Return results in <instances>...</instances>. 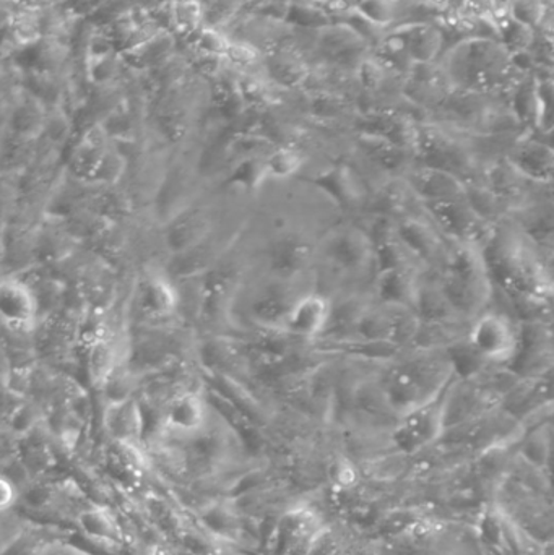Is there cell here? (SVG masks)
<instances>
[{
  "label": "cell",
  "mask_w": 554,
  "mask_h": 555,
  "mask_svg": "<svg viewBox=\"0 0 554 555\" xmlns=\"http://www.w3.org/2000/svg\"><path fill=\"white\" fill-rule=\"evenodd\" d=\"M20 499H22L20 489L5 475L0 473V517L15 512L16 507H18Z\"/></svg>",
  "instance_id": "8"
},
{
  "label": "cell",
  "mask_w": 554,
  "mask_h": 555,
  "mask_svg": "<svg viewBox=\"0 0 554 555\" xmlns=\"http://www.w3.org/2000/svg\"><path fill=\"white\" fill-rule=\"evenodd\" d=\"M38 302L23 281L5 278L0 281V322L10 332L28 333L35 328Z\"/></svg>",
  "instance_id": "4"
},
{
  "label": "cell",
  "mask_w": 554,
  "mask_h": 555,
  "mask_svg": "<svg viewBox=\"0 0 554 555\" xmlns=\"http://www.w3.org/2000/svg\"><path fill=\"white\" fill-rule=\"evenodd\" d=\"M179 296L171 283L163 276H152L145 283L143 304L150 313L156 317H168L178 307Z\"/></svg>",
  "instance_id": "6"
},
{
  "label": "cell",
  "mask_w": 554,
  "mask_h": 555,
  "mask_svg": "<svg viewBox=\"0 0 554 555\" xmlns=\"http://www.w3.org/2000/svg\"><path fill=\"white\" fill-rule=\"evenodd\" d=\"M116 364V348L106 339H96L90 356V372L94 384L101 385L107 382Z\"/></svg>",
  "instance_id": "7"
},
{
  "label": "cell",
  "mask_w": 554,
  "mask_h": 555,
  "mask_svg": "<svg viewBox=\"0 0 554 555\" xmlns=\"http://www.w3.org/2000/svg\"><path fill=\"white\" fill-rule=\"evenodd\" d=\"M467 346L487 364L503 365L517 359L523 349V330L516 320L500 310H485L472 320Z\"/></svg>",
  "instance_id": "1"
},
{
  "label": "cell",
  "mask_w": 554,
  "mask_h": 555,
  "mask_svg": "<svg viewBox=\"0 0 554 555\" xmlns=\"http://www.w3.org/2000/svg\"><path fill=\"white\" fill-rule=\"evenodd\" d=\"M335 479L342 488H351V486L357 485L358 469L355 468L350 460L340 459L335 465Z\"/></svg>",
  "instance_id": "9"
},
{
  "label": "cell",
  "mask_w": 554,
  "mask_h": 555,
  "mask_svg": "<svg viewBox=\"0 0 554 555\" xmlns=\"http://www.w3.org/2000/svg\"><path fill=\"white\" fill-rule=\"evenodd\" d=\"M334 313V302L319 291L299 294L289 302L280 320L285 335L299 341H315L327 333Z\"/></svg>",
  "instance_id": "2"
},
{
  "label": "cell",
  "mask_w": 554,
  "mask_h": 555,
  "mask_svg": "<svg viewBox=\"0 0 554 555\" xmlns=\"http://www.w3.org/2000/svg\"><path fill=\"white\" fill-rule=\"evenodd\" d=\"M208 406L197 391H182L171 398L163 411L162 429L159 434L169 439L184 440L197 439L208 426Z\"/></svg>",
  "instance_id": "3"
},
{
  "label": "cell",
  "mask_w": 554,
  "mask_h": 555,
  "mask_svg": "<svg viewBox=\"0 0 554 555\" xmlns=\"http://www.w3.org/2000/svg\"><path fill=\"white\" fill-rule=\"evenodd\" d=\"M305 166V156L293 146L272 149L262 158L263 181H286L295 178Z\"/></svg>",
  "instance_id": "5"
}]
</instances>
